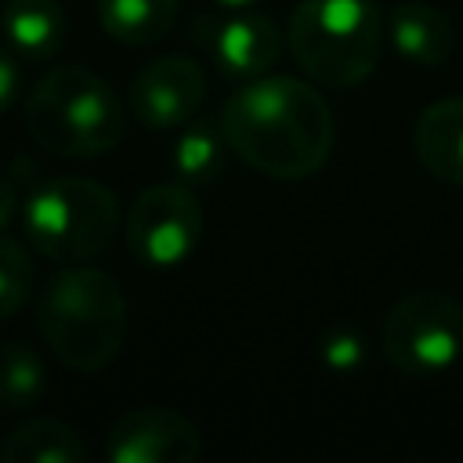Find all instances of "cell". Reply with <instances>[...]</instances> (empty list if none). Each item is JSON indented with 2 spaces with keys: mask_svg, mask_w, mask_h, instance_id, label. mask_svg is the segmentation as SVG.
<instances>
[{
  "mask_svg": "<svg viewBox=\"0 0 463 463\" xmlns=\"http://www.w3.org/2000/svg\"><path fill=\"white\" fill-rule=\"evenodd\" d=\"M232 152L271 181H304L318 174L336 145L329 101L297 76H253L221 112Z\"/></svg>",
  "mask_w": 463,
  "mask_h": 463,
  "instance_id": "cell-1",
  "label": "cell"
},
{
  "mask_svg": "<svg viewBox=\"0 0 463 463\" xmlns=\"http://www.w3.org/2000/svg\"><path fill=\"white\" fill-rule=\"evenodd\" d=\"M130 307L123 286L90 264H65L36 297V329L76 373H101L123 351Z\"/></svg>",
  "mask_w": 463,
  "mask_h": 463,
  "instance_id": "cell-2",
  "label": "cell"
},
{
  "mask_svg": "<svg viewBox=\"0 0 463 463\" xmlns=\"http://www.w3.org/2000/svg\"><path fill=\"white\" fill-rule=\"evenodd\" d=\"M22 116L29 137L61 159L105 156L127 130V109L116 87L83 65L47 69L25 94Z\"/></svg>",
  "mask_w": 463,
  "mask_h": 463,
  "instance_id": "cell-3",
  "label": "cell"
},
{
  "mask_svg": "<svg viewBox=\"0 0 463 463\" xmlns=\"http://www.w3.org/2000/svg\"><path fill=\"white\" fill-rule=\"evenodd\" d=\"M383 18L373 0H297L286 47L304 76L329 90L358 87L380 61Z\"/></svg>",
  "mask_w": 463,
  "mask_h": 463,
  "instance_id": "cell-4",
  "label": "cell"
},
{
  "mask_svg": "<svg viewBox=\"0 0 463 463\" xmlns=\"http://www.w3.org/2000/svg\"><path fill=\"white\" fill-rule=\"evenodd\" d=\"M119 199L94 177H40L22 199V228L29 246L54 264H83L98 257L119 232Z\"/></svg>",
  "mask_w": 463,
  "mask_h": 463,
  "instance_id": "cell-5",
  "label": "cell"
},
{
  "mask_svg": "<svg viewBox=\"0 0 463 463\" xmlns=\"http://www.w3.org/2000/svg\"><path fill=\"white\" fill-rule=\"evenodd\" d=\"M387 365L409 380L449 373L463 358V300L445 289H412L398 297L380 322Z\"/></svg>",
  "mask_w": 463,
  "mask_h": 463,
  "instance_id": "cell-6",
  "label": "cell"
},
{
  "mask_svg": "<svg viewBox=\"0 0 463 463\" xmlns=\"http://www.w3.org/2000/svg\"><path fill=\"white\" fill-rule=\"evenodd\" d=\"M123 235L141 264L177 268L195 253L203 239V206L184 181L148 184L130 203Z\"/></svg>",
  "mask_w": 463,
  "mask_h": 463,
  "instance_id": "cell-7",
  "label": "cell"
},
{
  "mask_svg": "<svg viewBox=\"0 0 463 463\" xmlns=\"http://www.w3.org/2000/svg\"><path fill=\"white\" fill-rule=\"evenodd\" d=\"M206 72L188 54H159L137 69L130 83V116L148 130H174L199 116Z\"/></svg>",
  "mask_w": 463,
  "mask_h": 463,
  "instance_id": "cell-8",
  "label": "cell"
},
{
  "mask_svg": "<svg viewBox=\"0 0 463 463\" xmlns=\"http://www.w3.org/2000/svg\"><path fill=\"white\" fill-rule=\"evenodd\" d=\"M199 452V427L170 405L130 409L105 434V456L112 463H192Z\"/></svg>",
  "mask_w": 463,
  "mask_h": 463,
  "instance_id": "cell-9",
  "label": "cell"
},
{
  "mask_svg": "<svg viewBox=\"0 0 463 463\" xmlns=\"http://www.w3.org/2000/svg\"><path fill=\"white\" fill-rule=\"evenodd\" d=\"M195 40L213 54V61L228 76H264L279 65L282 47H286V29L257 11L239 7L232 18H199L195 22Z\"/></svg>",
  "mask_w": 463,
  "mask_h": 463,
  "instance_id": "cell-10",
  "label": "cell"
},
{
  "mask_svg": "<svg viewBox=\"0 0 463 463\" xmlns=\"http://www.w3.org/2000/svg\"><path fill=\"white\" fill-rule=\"evenodd\" d=\"M412 152L430 177L463 188V94L441 98L416 116Z\"/></svg>",
  "mask_w": 463,
  "mask_h": 463,
  "instance_id": "cell-11",
  "label": "cell"
},
{
  "mask_svg": "<svg viewBox=\"0 0 463 463\" xmlns=\"http://www.w3.org/2000/svg\"><path fill=\"white\" fill-rule=\"evenodd\" d=\"M387 36H391V47L412 61V65H423V69H434V65H445L456 51V25L452 18L427 4V0H402L391 7V18H387Z\"/></svg>",
  "mask_w": 463,
  "mask_h": 463,
  "instance_id": "cell-12",
  "label": "cell"
},
{
  "mask_svg": "<svg viewBox=\"0 0 463 463\" xmlns=\"http://www.w3.org/2000/svg\"><path fill=\"white\" fill-rule=\"evenodd\" d=\"M4 40L25 61H43L65 43V7L58 0H7L0 11Z\"/></svg>",
  "mask_w": 463,
  "mask_h": 463,
  "instance_id": "cell-13",
  "label": "cell"
},
{
  "mask_svg": "<svg viewBox=\"0 0 463 463\" xmlns=\"http://www.w3.org/2000/svg\"><path fill=\"white\" fill-rule=\"evenodd\" d=\"M4 463H83L87 441L83 434L54 416H33L11 427L0 441Z\"/></svg>",
  "mask_w": 463,
  "mask_h": 463,
  "instance_id": "cell-14",
  "label": "cell"
},
{
  "mask_svg": "<svg viewBox=\"0 0 463 463\" xmlns=\"http://www.w3.org/2000/svg\"><path fill=\"white\" fill-rule=\"evenodd\" d=\"M228 152H232V141L224 134V123L188 119L181 137L174 141L170 166H174L177 181H184L188 188L213 184L228 166Z\"/></svg>",
  "mask_w": 463,
  "mask_h": 463,
  "instance_id": "cell-15",
  "label": "cell"
},
{
  "mask_svg": "<svg viewBox=\"0 0 463 463\" xmlns=\"http://www.w3.org/2000/svg\"><path fill=\"white\" fill-rule=\"evenodd\" d=\"M98 22L112 40L148 47L174 29L177 0H98Z\"/></svg>",
  "mask_w": 463,
  "mask_h": 463,
  "instance_id": "cell-16",
  "label": "cell"
},
{
  "mask_svg": "<svg viewBox=\"0 0 463 463\" xmlns=\"http://www.w3.org/2000/svg\"><path fill=\"white\" fill-rule=\"evenodd\" d=\"M47 394L43 354L25 340H0V409L25 412Z\"/></svg>",
  "mask_w": 463,
  "mask_h": 463,
  "instance_id": "cell-17",
  "label": "cell"
},
{
  "mask_svg": "<svg viewBox=\"0 0 463 463\" xmlns=\"http://www.w3.org/2000/svg\"><path fill=\"white\" fill-rule=\"evenodd\" d=\"M36 286V264L33 253L7 232H0V322L18 315Z\"/></svg>",
  "mask_w": 463,
  "mask_h": 463,
  "instance_id": "cell-18",
  "label": "cell"
},
{
  "mask_svg": "<svg viewBox=\"0 0 463 463\" xmlns=\"http://www.w3.org/2000/svg\"><path fill=\"white\" fill-rule=\"evenodd\" d=\"M318 362L329 369V373H340V376H351L362 369L365 362V336L354 322H329L322 333H318Z\"/></svg>",
  "mask_w": 463,
  "mask_h": 463,
  "instance_id": "cell-19",
  "label": "cell"
},
{
  "mask_svg": "<svg viewBox=\"0 0 463 463\" xmlns=\"http://www.w3.org/2000/svg\"><path fill=\"white\" fill-rule=\"evenodd\" d=\"M18 87H22V69L14 61V51L0 43V112H7L14 105Z\"/></svg>",
  "mask_w": 463,
  "mask_h": 463,
  "instance_id": "cell-20",
  "label": "cell"
},
{
  "mask_svg": "<svg viewBox=\"0 0 463 463\" xmlns=\"http://www.w3.org/2000/svg\"><path fill=\"white\" fill-rule=\"evenodd\" d=\"M22 213V195H18V184L11 177L0 174V232H7V224Z\"/></svg>",
  "mask_w": 463,
  "mask_h": 463,
  "instance_id": "cell-21",
  "label": "cell"
},
{
  "mask_svg": "<svg viewBox=\"0 0 463 463\" xmlns=\"http://www.w3.org/2000/svg\"><path fill=\"white\" fill-rule=\"evenodd\" d=\"M217 4H224V7H232V11H239V7H253L257 0H217Z\"/></svg>",
  "mask_w": 463,
  "mask_h": 463,
  "instance_id": "cell-22",
  "label": "cell"
}]
</instances>
